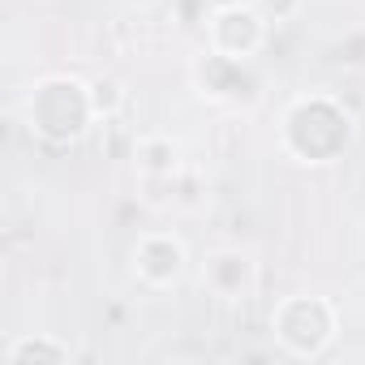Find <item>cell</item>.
<instances>
[{
    "label": "cell",
    "mask_w": 365,
    "mask_h": 365,
    "mask_svg": "<svg viewBox=\"0 0 365 365\" xmlns=\"http://www.w3.org/2000/svg\"><path fill=\"white\" fill-rule=\"evenodd\" d=\"M356 138L352 112L331 95H301L284 112L279 142L297 163H335Z\"/></svg>",
    "instance_id": "obj_1"
},
{
    "label": "cell",
    "mask_w": 365,
    "mask_h": 365,
    "mask_svg": "<svg viewBox=\"0 0 365 365\" xmlns=\"http://www.w3.org/2000/svg\"><path fill=\"white\" fill-rule=\"evenodd\" d=\"M95 103H91V82H78L69 73L43 78L26 95V125L39 142L48 146H69L95 125Z\"/></svg>",
    "instance_id": "obj_2"
},
{
    "label": "cell",
    "mask_w": 365,
    "mask_h": 365,
    "mask_svg": "<svg viewBox=\"0 0 365 365\" xmlns=\"http://www.w3.org/2000/svg\"><path fill=\"white\" fill-rule=\"evenodd\" d=\"M271 331H275V344L284 348V356L318 361L331 352V344L339 335V309L331 297L292 292L271 309Z\"/></svg>",
    "instance_id": "obj_3"
},
{
    "label": "cell",
    "mask_w": 365,
    "mask_h": 365,
    "mask_svg": "<svg viewBox=\"0 0 365 365\" xmlns=\"http://www.w3.org/2000/svg\"><path fill=\"white\" fill-rule=\"evenodd\" d=\"M267 35H271V22L262 18V9L254 5V0L215 9L207 18V48L211 52H224L232 61H254L267 48Z\"/></svg>",
    "instance_id": "obj_4"
},
{
    "label": "cell",
    "mask_w": 365,
    "mask_h": 365,
    "mask_svg": "<svg viewBox=\"0 0 365 365\" xmlns=\"http://www.w3.org/2000/svg\"><path fill=\"white\" fill-rule=\"evenodd\" d=\"M258 73L250 69V61H232L224 52H202L194 61V91L211 103H224V108H241V103H254L258 99Z\"/></svg>",
    "instance_id": "obj_5"
},
{
    "label": "cell",
    "mask_w": 365,
    "mask_h": 365,
    "mask_svg": "<svg viewBox=\"0 0 365 365\" xmlns=\"http://www.w3.org/2000/svg\"><path fill=\"white\" fill-rule=\"evenodd\" d=\"M185 271H190V250L176 232L155 228V232H142L133 241V275H138L142 288L168 292L185 279Z\"/></svg>",
    "instance_id": "obj_6"
},
{
    "label": "cell",
    "mask_w": 365,
    "mask_h": 365,
    "mask_svg": "<svg viewBox=\"0 0 365 365\" xmlns=\"http://www.w3.org/2000/svg\"><path fill=\"white\" fill-rule=\"evenodd\" d=\"M198 275H202V288L220 301H245L254 292V279H258V267L245 250L237 245H220V250H207L202 262H198Z\"/></svg>",
    "instance_id": "obj_7"
},
{
    "label": "cell",
    "mask_w": 365,
    "mask_h": 365,
    "mask_svg": "<svg viewBox=\"0 0 365 365\" xmlns=\"http://www.w3.org/2000/svg\"><path fill=\"white\" fill-rule=\"evenodd\" d=\"M133 163L142 185H172L180 176V146L168 133H142L133 142Z\"/></svg>",
    "instance_id": "obj_8"
},
{
    "label": "cell",
    "mask_w": 365,
    "mask_h": 365,
    "mask_svg": "<svg viewBox=\"0 0 365 365\" xmlns=\"http://www.w3.org/2000/svg\"><path fill=\"white\" fill-rule=\"evenodd\" d=\"M5 361L9 365H69L73 348L52 331H22L5 344Z\"/></svg>",
    "instance_id": "obj_9"
},
{
    "label": "cell",
    "mask_w": 365,
    "mask_h": 365,
    "mask_svg": "<svg viewBox=\"0 0 365 365\" xmlns=\"http://www.w3.org/2000/svg\"><path fill=\"white\" fill-rule=\"evenodd\" d=\"M125 99H129L125 86H120L116 78H108V73L91 82V103H95V116H99V120H116L120 108H125Z\"/></svg>",
    "instance_id": "obj_10"
},
{
    "label": "cell",
    "mask_w": 365,
    "mask_h": 365,
    "mask_svg": "<svg viewBox=\"0 0 365 365\" xmlns=\"http://www.w3.org/2000/svg\"><path fill=\"white\" fill-rule=\"evenodd\" d=\"M331 52H335V65H344V69H365V26L344 31Z\"/></svg>",
    "instance_id": "obj_11"
},
{
    "label": "cell",
    "mask_w": 365,
    "mask_h": 365,
    "mask_svg": "<svg viewBox=\"0 0 365 365\" xmlns=\"http://www.w3.org/2000/svg\"><path fill=\"white\" fill-rule=\"evenodd\" d=\"M254 5L262 9L267 22H292V18L305 9V0H254Z\"/></svg>",
    "instance_id": "obj_12"
},
{
    "label": "cell",
    "mask_w": 365,
    "mask_h": 365,
    "mask_svg": "<svg viewBox=\"0 0 365 365\" xmlns=\"http://www.w3.org/2000/svg\"><path fill=\"white\" fill-rule=\"evenodd\" d=\"M120 5H129V9H155L159 0H120Z\"/></svg>",
    "instance_id": "obj_13"
},
{
    "label": "cell",
    "mask_w": 365,
    "mask_h": 365,
    "mask_svg": "<svg viewBox=\"0 0 365 365\" xmlns=\"http://www.w3.org/2000/svg\"><path fill=\"white\" fill-rule=\"evenodd\" d=\"M202 5L215 14V9H228V5H241V0H202Z\"/></svg>",
    "instance_id": "obj_14"
}]
</instances>
